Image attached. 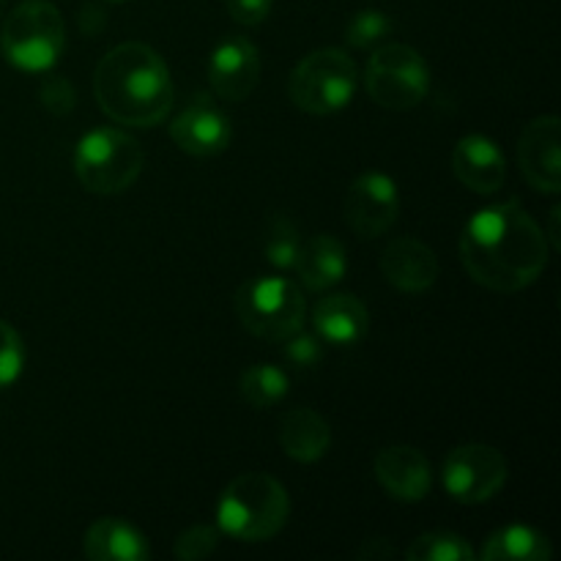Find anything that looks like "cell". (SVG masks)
<instances>
[{
    "label": "cell",
    "mask_w": 561,
    "mask_h": 561,
    "mask_svg": "<svg viewBox=\"0 0 561 561\" xmlns=\"http://www.w3.org/2000/svg\"><path fill=\"white\" fill-rule=\"evenodd\" d=\"M3 9H5V0H0V14H3Z\"/></svg>",
    "instance_id": "obj_33"
},
{
    "label": "cell",
    "mask_w": 561,
    "mask_h": 561,
    "mask_svg": "<svg viewBox=\"0 0 561 561\" xmlns=\"http://www.w3.org/2000/svg\"><path fill=\"white\" fill-rule=\"evenodd\" d=\"M301 236L296 225L283 214H274L266 228V261L279 272H290L299 255Z\"/></svg>",
    "instance_id": "obj_24"
},
{
    "label": "cell",
    "mask_w": 561,
    "mask_h": 561,
    "mask_svg": "<svg viewBox=\"0 0 561 561\" xmlns=\"http://www.w3.org/2000/svg\"><path fill=\"white\" fill-rule=\"evenodd\" d=\"M316 334L329 345H356L367 334L370 312L354 294H329L312 307Z\"/></svg>",
    "instance_id": "obj_17"
},
{
    "label": "cell",
    "mask_w": 561,
    "mask_h": 561,
    "mask_svg": "<svg viewBox=\"0 0 561 561\" xmlns=\"http://www.w3.org/2000/svg\"><path fill=\"white\" fill-rule=\"evenodd\" d=\"M38 99H42L44 110H47L49 115H58V118L69 115L77 104L75 85H71L69 77L64 75H49L47 80L42 82V88H38Z\"/></svg>",
    "instance_id": "obj_28"
},
{
    "label": "cell",
    "mask_w": 561,
    "mask_h": 561,
    "mask_svg": "<svg viewBox=\"0 0 561 561\" xmlns=\"http://www.w3.org/2000/svg\"><path fill=\"white\" fill-rule=\"evenodd\" d=\"M392 20L378 9H362L351 16L348 27H345V42L354 49H370L381 47L387 36L392 33Z\"/></svg>",
    "instance_id": "obj_25"
},
{
    "label": "cell",
    "mask_w": 561,
    "mask_h": 561,
    "mask_svg": "<svg viewBox=\"0 0 561 561\" xmlns=\"http://www.w3.org/2000/svg\"><path fill=\"white\" fill-rule=\"evenodd\" d=\"M219 546V529L214 526H192V529L181 531L175 540L173 551L181 561H197L206 559L217 551Z\"/></svg>",
    "instance_id": "obj_27"
},
{
    "label": "cell",
    "mask_w": 561,
    "mask_h": 561,
    "mask_svg": "<svg viewBox=\"0 0 561 561\" xmlns=\"http://www.w3.org/2000/svg\"><path fill=\"white\" fill-rule=\"evenodd\" d=\"M507 460L488 444H463L444 460V488L460 504H485L507 482Z\"/></svg>",
    "instance_id": "obj_9"
},
{
    "label": "cell",
    "mask_w": 561,
    "mask_h": 561,
    "mask_svg": "<svg viewBox=\"0 0 561 561\" xmlns=\"http://www.w3.org/2000/svg\"><path fill=\"white\" fill-rule=\"evenodd\" d=\"M261 77V53L247 36H225L208 55V82L225 102H244Z\"/></svg>",
    "instance_id": "obj_11"
},
{
    "label": "cell",
    "mask_w": 561,
    "mask_h": 561,
    "mask_svg": "<svg viewBox=\"0 0 561 561\" xmlns=\"http://www.w3.org/2000/svg\"><path fill=\"white\" fill-rule=\"evenodd\" d=\"M82 548L91 561H142L151 557L146 537L121 518H99L85 531Z\"/></svg>",
    "instance_id": "obj_20"
},
{
    "label": "cell",
    "mask_w": 561,
    "mask_h": 561,
    "mask_svg": "<svg viewBox=\"0 0 561 561\" xmlns=\"http://www.w3.org/2000/svg\"><path fill=\"white\" fill-rule=\"evenodd\" d=\"M140 142L121 129H93L77 140L75 173L93 195H118L142 173Z\"/></svg>",
    "instance_id": "obj_4"
},
{
    "label": "cell",
    "mask_w": 561,
    "mask_h": 561,
    "mask_svg": "<svg viewBox=\"0 0 561 561\" xmlns=\"http://www.w3.org/2000/svg\"><path fill=\"white\" fill-rule=\"evenodd\" d=\"M359 85L356 64L337 47L305 55L288 77V96L310 115H332L348 107Z\"/></svg>",
    "instance_id": "obj_6"
},
{
    "label": "cell",
    "mask_w": 561,
    "mask_h": 561,
    "mask_svg": "<svg viewBox=\"0 0 561 561\" xmlns=\"http://www.w3.org/2000/svg\"><path fill=\"white\" fill-rule=\"evenodd\" d=\"M559 131L561 124L557 115H540L524 126L518 140L520 173L535 190L548 195H557L561 190Z\"/></svg>",
    "instance_id": "obj_13"
},
{
    "label": "cell",
    "mask_w": 561,
    "mask_h": 561,
    "mask_svg": "<svg viewBox=\"0 0 561 561\" xmlns=\"http://www.w3.org/2000/svg\"><path fill=\"white\" fill-rule=\"evenodd\" d=\"M279 447L296 463H316L329 453L332 431L329 422L312 409H290L279 420Z\"/></svg>",
    "instance_id": "obj_19"
},
{
    "label": "cell",
    "mask_w": 561,
    "mask_h": 561,
    "mask_svg": "<svg viewBox=\"0 0 561 561\" xmlns=\"http://www.w3.org/2000/svg\"><path fill=\"white\" fill-rule=\"evenodd\" d=\"M381 274L403 294H425L438 279V257L420 239L400 236L383 247Z\"/></svg>",
    "instance_id": "obj_15"
},
{
    "label": "cell",
    "mask_w": 561,
    "mask_h": 561,
    "mask_svg": "<svg viewBox=\"0 0 561 561\" xmlns=\"http://www.w3.org/2000/svg\"><path fill=\"white\" fill-rule=\"evenodd\" d=\"M376 480L394 502L416 504L427 496L433 485V469L425 453L416 447H387L376 458Z\"/></svg>",
    "instance_id": "obj_14"
},
{
    "label": "cell",
    "mask_w": 561,
    "mask_h": 561,
    "mask_svg": "<svg viewBox=\"0 0 561 561\" xmlns=\"http://www.w3.org/2000/svg\"><path fill=\"white\" fill-rule=\"evenodd\" d=\"M272 3L274 0H228V11L239 25L255 27L272 14Z\"/></svg>",
    "instance_id": "obj_30"
},
{
    "label": "cell",
    "mask_w": 561,
    "mask_h": 561,
    "mask_svg": "<svg viewBox=\"0 0 561 561\" xmlns=\"http://www.w3.org/2000/svg\"><path fill=\"white\" fill-rule=\"evenodd\" d=\"M345 222L359 239H378L400 217V192L389 175L365 173L348 186L343 201Z\"/></svg>",
    "instance_id": "obj_10"
},
{
    "label": "cell",
    "mask_w": 561,
    "mask_h": 561,
    "mask_svg": "<svg viewBox=\"0 0 561 561\" xmlns=\"http://www.w3.org/2000/svg\"><path fill=\"white\" fill-rule=\"evenodd\" d=\"M241 327L266 343H283L305 327L307 305L299 285L288 277H257L239 288L233 299Z\"/></svg>",
    "instance_id": "obj_7"
},
{
    "label": "cell",
    "mask_w": 561,
    "mask_h": 561,
    "mask_svg": "<svg viewBox=\"0 0 561 561\" xmlns=\"http://www.w3.org/2000/svg\"><path fill=\"white\" fill-rule=\"evenodd\" d=\"M93 93L107 118L137 129L162 124L173 107L168 64L142 42L118 44L99 60Z\"/></svg>",
    "instance_id": "obj_2"
},
{
    "label": "cell",
    "mask_w": 561,
    "mask_h": 561,
    "mask_svg": "<svg viewBox=\"0 0 561 561\" xmlns=\"http://www.w3.org/2000/svg\"><path fill=\"white\" fill-rule=\"evenodd\" d=\"M485 561H548L553 557L551 540L531 526L513 524L493 531L482 546Z\"/></svg>",
    "instance_id": "obj_21"
},
{
    "label": "cell",
    "mask_w": 561,
    "mask_h": 561,
    "mask_svg": "<svg viewBox=\"0 0 561 561\" xmlns=\"http://www.w3.org/2000/svg\"><path fill=\"white\" fill-rule=\"evenodd\" d=\"M394 557V548L389 546L387 540H381V537H373V540H367L365 546H362L359 551V559H367V561H383V559H392Z\"/></svg>",
    "instance_id": "obj_31"
},
{
    "label": "cell",
    "mask_w": 561,
    "mask_h": 561,
    "mask_svg": "<svg viewBox=\"0 0 561 561\" xmlns=\"http://www.w3.org/2000/svg\"><path fill=\"white\" fill-rule=\"evenodd\" d=\"M409 561H471L474 548L455 531H427L405 548Z\"/></svg>",
    "instance_id": "obj_23"
},
{
    "label": "cell",
    "mask_w": 561,
    "mask_h": 561,
    "mask_svg": "<svg viewBox=\"0 0 561 561\" xmlns=\"http://www.w3.org/2000/svg\"><path fill=\"white\" fill-rule=\"evenodd\" d=\"M365 88L378 107L411 110L431 91V71L409 44H381L367 64Z\"/></svg>",
    "instance_id": "obj_8"
},
{
    "label": "cell",
    "mask_w": 561,
    "mask_h": 561,
    "mask_svg": "<svg viewBox=\"0 0 561 561\" xmlns=\"http://www.w3.org/2000/svg\"><path fill=\"white\" fill-rule=\"evenodd\" d=\"M460 261L477 285L496 294H518L548 266V241L518 201L496 203L466 222Z\"/></svg>",
    "instance_id": "obj_1"
},
{
    "label": "cell",
    "mask_w": 561,
    "mask_h": 561,
    "mask_svg": "<svg viewBox=\"0 0 561 561\" xmlns=\"http://www.w3.org/2000/svg\"><path fill=\"white\" fill-rule=\"evenodd\" d=\"M285 343V359L296 367V370H310L321 362L323 348H321V337L310 332H294L283 340Z\"/></svg>",
    "instance_id": "obj_29"
},
{
    "label": "cell",
    "mask_w": 561,
    "mask_h": 561,
    "mask_svg": "<svg viewBox=\"0 0 561 561\" xmlns=\"http://www.w3.org/2000/svg\"><path fill=\"white\" fill-rule=\"evenodd\" d=\"M348 257H345L343 241L329 233L301 239L299 255H296L294 272L307 290H329L345 277Z\"/></svg>",
    "instance_id": "obj_18"
},
{
    "label": "cell",
    "mask_w": 561,
    "mask_h": 561,
    "mask_svg": "<svg viewBox=\"0 0 561 561\" xmlns=\"http://www.w3.org/2000/svg\"><path fill=\"white\" fill-rule=\"evenodd\" d=\"M25 367V345L20 332L0 318V389L14 383Z\"/></svg>",
    "instance_id": "obj_26"
},
{
    "label": "cell",
    "mask_w": 561,
    "mask_h": 561,
    "mask_svg": "<svg viewBox=\"0 0 561 561\" xmlns=\"http://www.w3.org/2000/svg\"><path fill=\"white\" fill-rule=\"evenodd\" d=\"M102 3H121V0H102Z\"/></svg>",
    "instance_id": "obj_34"
},
{
    "label": "cell",
    "mask_w": 561,
    "mask_h": 561,
    "mask_svg": "<svg viewBox=\"0 0 561 561\" xmlns=\"http://www.w3.org/2000/svg\"><path fill=\"white\" fill-rule=\"evenodd\" d=\"M170 137L179 146V151L190 153V157L208 159L222 153L230 146V121L217 104L208 96H195V102L186 104L170 124Z\"/></svg>",
    "instance_id": "obj_12"
},
{
    "label": "cell",
    "mask_w": 561,
    "mask_h": 561,
    "mask_svg": "<svg viewBox=\"0 0 561 561\" xmlns=\"http://www.w3.org/2000/svg\"><path fill=\"white\" fill-rule=\"evenodd\" d=\"M290 518V499L283 482L263 471H247L222 491L217 529L241 542H266Z\"/></svg>",
    "instance_id": "obj_3"
},
{
    "label": "cell",
    "mask_w": 561,
    "mask_h": 561,
    "mask_svg": "<svg viewBox=\"0 0 561 561\" xmlns=\"http://www.w3.org/2000/svg\"><path fill=\"white\" fill-rule=\"evenodd\" d=\"M288 387V376L277 365L261 362V365L247 367L244 376H241L239 392L244 403L252 405V409H272V405L283 403Z\"/></svg>",
    "instance_id": "obj_22"
},
{
    "label": "cell",
    "mask_w": 561,
    "mask_h": 561,
    "mask_svg": "<svg viewBox=\"0 0 561 561\" xmlns=\"http://www.w3.org/2000/svg\"><path fill=\"white\" fill-rule=\"evenodd\" d=\"M80 22H82V27H85L88 36H93L99 27H104V11L99 9V5H85L80 14Z\"/></svg>",
    "instance_id": "obj_32"
},
{
    "label": "cell",
    "mask_w": 561,
    "mask_h": 561,
    "mask_svg": "<svg viewBox=\"0 0 561 561\" xmlns=\"http://www.w3.org/2000/svg\"><path fill=\"white\" fill-rule=\"evenodd\" d=\"M453 170L466 190L493 195L507 181V159L485 135H466L453 151Z\"/></svg>",
    "instance_id": "obj_16"
},
{
    "label": "cell",
    "mask_w": 561,
    "mask_h": 561,
    "mask_svg": "<svg viewBox=\"0 0 561 561\" xmlns=\"http://www.w3.org/2000/svg\"><path fill=\"white\" fill-rule=\"evenodd\" d=\"M66 44L60 11L47 0H25L16 5L0 31L5 60L22 71H47L58 64Z\"/></svg>",
    "instance_id": "obj_5"
}]
</instances>
